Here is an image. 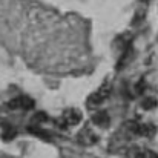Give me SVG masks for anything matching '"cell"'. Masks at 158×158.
<instances>
[{
    "instance_id": "6da1fadb",
    "label": "cell",
    "mask_w": 158,
    "mask_h": 158,
    "mask_svg": "<svg viewBox=\"0 0 158 158\" xmlns=\"http://www.w3.org/2000/svg\"><path fill=\"white\" fill-rule=\"evenodd\" d=\"M80 112L78 110H75V109H69V110H66L64 114H63V121L66 123V124H77L78 121H80Z\"/></svg>"
},
{
    "instance_id": "3957f363",
    "label": "cell",
    "mask_w": 158,
    "mask_h": 158,
    "mask_svg": "<svg viewBox=\"0 0 158 158\" xmlns=\"http://www.w3.org/2000/svg\"><path fill=\"white\" fill-rule=\"evenodd\" d=\"M80 141L85 143V144H92V143L97 141V137H95L92 132L85 131V132H81V135H80Z\"/></svg>"
},
{
    "instance_id": "277c9868",
    "label": "cell",
    "mask_w": 158,
    "mask_h": 158,
    "mask_svg": "<svg viewBox=\"0 0 158 158\" xmlns=\"http://www.w3.org/2000/svg\"><path fill=\"white\" fill-rule=\"evenodd\" d=\"M20 100V107L22 109H31L32 106H34V102L31 100V98H28V97H22V98H19Z\"/></svg>"
},
{
    "instance_id": "8992f818",
    "label": "cell",
    "mask_w": 158,
    "mask_h": 158,
    "mask_svg": "<svg viewBox=\"0 0 158 158\" xmlns=\"http://www.w3.org/2000/svg\"><path fill=\"white\" fill-rule=\"evenodd\" d=\"M155 106H157V102H155L154 98H148V100L143 102V107H144V109H152V107H155Z\"/></svg>"
},
{
    "instance_id": "7a4b0ae2",
    "label": "cell",
    "mask_w": 158,
    "mask_h": 158,
    "mask_svg": "<svg viewBox=\"0 0 158 158\" xmlns=\"http://www.w3.org/2000/svg\"><path fill=\"white\" fill-rule=\"evenodd\" d=\"M94 123L97 126H102V127H106L109 124V115L106 112H98L94 115Z\"/></svg>"
},
{
    "instance_id": "5b68a950",
    "label": "cell",
    "mask_w": 158,
    "mask_h": 158,
    "mask_svg": "<svg viewBox=\"0 0 158 158\" xmlns=\"http://www.w3.org/2000/svg\"><path fill=\"white\" fill-rule=\"evenodd\" d=\"M2 137H3L5 140H12V138L15 137V131H14L12 127H5V131H3Z\"/></svg>"
}]
</instances>
